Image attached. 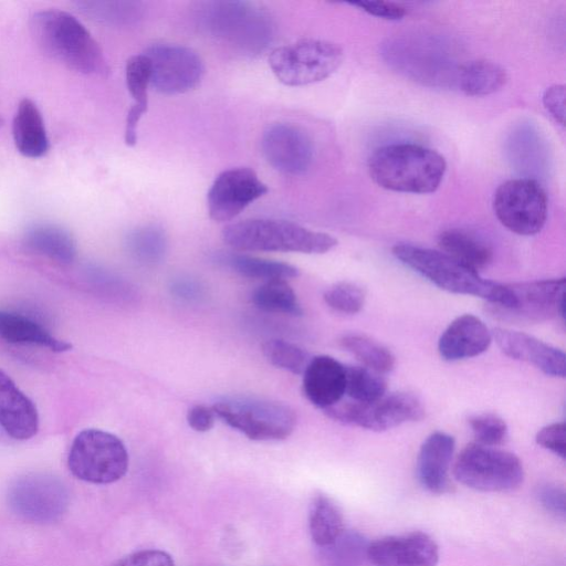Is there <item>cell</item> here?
I'll use <instances>...</instances> for the list:
<instances>
[{
  "label": "cell",
  "instance_id": "obj_1",
  "mask_svg": "<svg viewBox=\"0 0 566 566\" xmlns=\"http://www.w3.org/2000/svg\"><path fill=\"white\" fill-rule=\"evenodd\" d=\"M193 20L203 35L240 57L263 54L276 35L271 13L251 1H201L193 8Z\"/></svg>",
  "mask_w": 566,
  "mask_h": 566
},
{
  "label": "cell",
  "instance_id": "obj_2",
  "mask_svg": "<svg viewBox=\"0 0 566 566\" xmlns=\"http://www.w3.org/2000/svg\"><path fill=\"white\" fill-rule=\"evenodd\" d=\"M367 168L371 180L380 188L424 195L440 187L447 163L432 148L413 143H395L374 149Z\"/></svg>",
  "mask_w": 566,
  "mask_h": 566
},
{
  "label": "cell",
  "instance_id": "obj_3",
  "mask_svg": "<svg viewBox=\"0 0 566 566\" xmlns=\"http://www.w3.org/2000/svg\"><path fill=\"white\" fill-rule=\"evenodd\" d=\"M32 36L50 57L87 75H105L108 64L97 41L69 12L50 9L34 13L30 21Z\"/></svg>",
  "mask_w": 566,
  "mask_h": 566
},
{
  "label": "cell",
  "instance_id": "obj_4",
  "mask_svg": "<svg viewBox=\"0 0 566 566\" xmlns=\"http://www.w3.org/2000/svg\"><path fill=\"white\" fill-rule=\"evenodd\" d=\"M222 240L239 251L300 252L322 254L337 245L328 233L275 219H247L222 230Z\"/></svg>",
  "mask_w": 566,
  "mask_h": 566
},
{
  "label": "cell",
  "instance_id": "obj_5",
  "mask_svg": "<svg viewBox=\"0 0 566 566\" xmlns=\"http://www.w3.org/2000/svg\"><path fill=\"white\" fill-rule=\"evenodd\" d=\"M394 256L428 281L455 294L473 295L489 304H502L507 295V286L485 280L442 251L410 243H398L391 250Z\"/></svg>",
  "mask_w": 566,
  "mask_h": 566
},
{
  "label": "cell",
  "instance_id": "obj_6",
  "mask_svg": "<svg viewBox=\"0 0 566 566\" xmlns=\"http://www.w3.org/2000/svg\"><path fill=\"white\" fill-rule=\"evenodd\" d=\"M343 61V48L322 39H303L275 48L269 55L272 73L287 86L321 82L334 74Z\"/></svg>",
  "mask_w": 566,
  "mask_h": 566
},
{
  "label": "cell",
  "instance_id": "obj_7",
  "mask_svg": "<svg viewBox=\"0 0 566 566\" xmlns=\"http://www.w3.org/2000/svg\"><path fill=\"white\" fill-rule=\"evenodd\" d=\"M211 408L227 424L255 441L284 440L296 424L292 408L268 399L230 397L216 401Z\"/></svg>",
  "mask_w": 566,
  "mask_h": 566
},
{
  "label": "cell",
  "instance_id": "obj_8",
  "mask_svg": "<svg viewBox=\"0 0 566 566\" xmlns=\"http://www.w3.org/2000/svg\"><path fill=\"white\" fill-rule=\"evenodd\" d=\"M453 475L461 484L481 492H510L524 480L521 460L513 453L476 442L458 455Z\"/></svg>",
  "mask_w": 566,
  "mask_h": 566
},
{
  "label": "cell",
  "instance_id": "obj_9",
  "mask_svg": "<svg viewBox=\"0 0 566 566\" xmlns=\"http://www.w3.org/2000/svg\"><path fill=\"white\" fill-rule=\"evenodd\" d=\"M67 467L71 473L85 482L108 484L122 479L128 469V453L115 434L85 429L74 438Z\"/></svg>",
  "mask_w": 566,
  "mask_h": 566
},
{
  "label": "cell",
  "instance_id": "obj_10",
  "mask_svg": "<svg viewBox=\"0 0 566 566\" xmlns=\"http://www.w3.org/2000/svg\"><path fill=\"white\" fill-rule=\"evenodd\" d=\"M502 304H488L493 318L512 324H534L564 317L565 277L511 283Z\"/></svg>",
  "mask_w": 566,
  "mask_h": 566
},
{
  "label": "cell",
  "instance_id": "obj_11",
  "mask_svg": "<svg viewBox=\"0 0 566 566\" xmlns=\"http://www.w3.org/2000/svg\"><path fill=\"white\" fill-rule=\"evenodd\" d=\"M492 205L501 224L518 235L538 233L547 220L546 192L532 178H514L502 182L494 192Z\"/></svg>",
  "mask_w": 566,
  "mask_h": 566
},
{
  "label": "cell",
  "instance_id": "obj_12",
  "mask_svg": "<svg viewBox=\"0 0 566 566\" xmlns=\"http://www.w3.org/2000/svg\"><path fill=\"white\" fill-rule=\"evenodd\" d=\"M324 412L335 421L380 432L422 419L424 407L416 395L398 391L368 403L340 400Z\"/></svg>",
  "mask_w": 566,
  "mask_h": 566
},
{
  "label": "cell",
  "instance_id": "obj_13",
  "mask_svg": "<svg viewBox=\"0 0 566 566\" xmlns=\"http://www.w3.org/2000/svg\"><path fill=\"white\" fill-rule=\"evenodd\" d=\"M144 54L150 62V86L165 95H177L196 88L203 75L201 56L191 48L174 43H155Z\"/></svg>",
  "mask_w": 566,
  "mask_h": 566
},
{
  "label": "cell",
  "instance_id": "obj_14",
  "mask_svg": "<svg viewBox=\"0 0 566 566\" xmlns=\"http://www.w3.org/2000/svg\"><path fill=\"white\" fill-rule=\"evenodd\" d=\"M11 510L20 517L35 523L59 520L69 506V493L56 478L30 474L17 480L8 493Z\"/></svg>",
  "mask_w": 566,
  "mask_h": 566
},
{
  "label": "cell",
  "instance_id": "obj_15",
  "mask_svg": "<svg viewBox=\"0 0 566 566\" xmlns=\"http://www.w3.org/2000/svg\"><path fill=\"white\" fill-rule=\"evenodd\" d=\"M386 54L391 64L415 81L430 85L455 82L461 65L447 59V53L437 50V44L423 40H399L387 44Z\"/></svg>",
  "mask_w": 566,
  "mask_h": 566
},
{
  "label": "cell",
  "instance_id": "obj_16",
  "mask_svg": "<svg viewBox=\"0 0 566 566\" xmlns=\"http://www.w3.org/2000/svg\"><path fill=\"white\" fill-rule=\"evenodd\" d=\"M268 191L269 187L249 167L223 170L208 191L209 217L217 222L230 221Z\"/></svg>",
  "mask_w": 566,
  "mask_h": 566
},
{
  "label": "cell",
  "instance_id": "obj_17",
  "mask_svg": "<svg viewBox=\"0 0 566 566\" xmlns=\"http://www.w3.org/2000/svg\"><path fill=\"white\" fill-rule=\"evenodd\" d=\"M261 149L268 164L284 175H303L314 160L312 138L292 123L270 125L262 134Z\"/></svg>",
  "mask_w": 566,
  "mask_h": 566
},
{
  "label": "cell",
  "instance_id": "obj_18",
  "mask_svg": "<svg viewBox=\"0 0 566 566\" xmlns=\"http://www.w3.org/2000/svg\"><path fill=\"white\" fill-rule=\"evenodd\" d=\"M374 566H437L439 548L428 534L390 535L368 545Z\"/></svg>",
  "mask_w": 566,
  "mask_h": 566
},
{
  "label": "cell",
  "instance_id": "obj_19",
  "mask_svg": "<svg viewBox=\"0 0 566 566\" xmlns=\"http://www.w3.org/2000/svg\"><path fill=\"white\" fill-rule=\"evenodd\" d=\"M492 338L503 354L512 359L532 364L544 374L553 377H565V353L532 335L496 327Z\"/></svg>",
  "mask_w": 566,
  "mask_h": 566
},
{
  "label": "cell",
  "instance_id": "obj_20",
  "mask_svg": "<svg viewBox=\"0 0 566 566\" xmlns=\"http://www.w3.org/2000/svg\"><path fill=\"white\" fill-rule=\"evenodd\" d=\"M492 340V332L483 321L464 314L454 318L441 334L438 352L444 360H462L484 353Z\"/></svg>",
  "mask_w": 566,
  "mask_h": 566
},
{
  "label": "cell",
  "instance_id": "obj_21",
  "mask_svg": "<svg viewBox=\"0 0 566 566\" xmlns=\"http://www.w3.org/2000/svg\"><path fill=\"white\" fill-rule=\"evenodd\" d=\"M0 427L15 440H29L39 430V413L32 400L0 368Z\"/></svg>",
  "mask_w": 566,
  "mask_h": 566
},
{
  "label": "cell",
  "instance_id": "obj_22",
  "mask_svg": "<svg viewBox=\"0 0 566 566\" xmlns=\"http://www.w3.org/2000/svg\"><path fill=\"white\" fill-rule=\"evenodd\" d=\"M345 382V365L327 355L312 357L303 373L305 397L323 410L342 400Z\"/></svg>",
  "mask_w": 566,
  "mask_h": 566
},
{
  "label": "cell",
  "instance_id": "obj_23",
  "mask_svg": "<svg viewBox=\"0 0 566 566\" xmlns=\"http://www.w3.org/2000/svg\"><path fill=\"white\" fill-rule=\"evenodd\" d=\"M454 446V438L442 431L432 432L422 442L417 457V476L420 484L430 493L448 492Z\"/></svg>",
  "mask_w": 566,
  "mask_h": 566
},
{
  "label": "cell",
  "instance_id": "obj_24",
  "mask_svg": "<svg viewBox=\"0 0 566 566\" xmlns=\"http://www.w3.org/2000/svg\"><path fill=\"white\" fill-rule=\"evenodd\" d=\"M150 75V62L144 53L133 55L127 60L125 80L129 94L134 99L125 119L124 140L127 146L136 145L139 120L148 109Z\"/></svg>",
  "mask_w": 566,
  "mask_h": 566
},
{
  "label": "cell",
  "instance_id": "obj_25",
  "mask_svg": "<svg viewBox=\"0 0 566 566\" xmlns=\"http://www.w3.org/2000/svg\"><path fill=\"white\" fill-rule=\"evenodd\" d=\"M12 136L18 151L28 158L44 156L50 147L41 112L30 98L20 101L12 123Z\"/></svg>",
  "mask_w": 566,
  "mask_h": 566
},
{
  "label": "cell",
  "instance_id": "obj_26",
  "mask_svg": "<svg viewBox=\"0 0 566 566\" xmlns=\"http://www.w3.org/2000/svg\"><path fill=\"white\" fill-rule=\"evenodd\" d=\"M441 251L470 270L478 272L493 260V249L482 237L467 229L451 228L438 237Z\"/></svg>",
  "mask_w": 566,
  "mask_h": 566
},
{
  "label": "cell",
  "instance_id": "obj_27",
  "mask_svg": "<svg viewBox=\"0 0 566 566\" xmlns=\"http://www.w3.org/2000/svg\"><path fill=\"white\" fill-rule=\"evenodd\" d=\"M0 338L14 344H31L53 352L69 350L72 345L54 337L33 319L10 312L0 311Z\"/></svg>",
  "mask_w": 566,
  "mask_h": 566
},
{
  "label": "cell",
  "instance_id": "obj_28",
  "mask_svg": "<svg viewBox=\"0 0 566 566\" xmlns=\"http://www.w3.org/2000/svg\"><path fill=\"white\" fill-rule=\"evenodd\" d=\"M507 72L499 63L490 60H475L461 65L457 84L468 96H488L505 86Z\"/></svg>",
  "mask_w": 566,
  "mask_h": 566
},
{
  "label": "cell",
  "instance_id": "obj_29",
  "mask_svg": "<svg viewBox=\"0 0 566 566\" xmlns=\"http://www.w3.org/2000/svg\"><path fill=\"white\" fill-rule=\"evenodd\" d=\"M24 244L31 251L60 263H71L76 256L73 237L54 224H36L24 234Z\"/></svg>",
  "mask_w": 566,
  "mask_h": 566
},
{
  "label": "cell",
  "instance_id": "obj_30",
  "mask_svg": "<svg viewBox=\"0 0 566 566\" xmlns=\"http://www.w3.org/2000/svg\"><path fill=\"white\" fill-rule=\"evenodd\" d=\"M308 530L321 548L332 545L345 532L339 507L324 494L313 497L308 510Z\"/></svg>",
  "mask_w": 566,
  "mask_h": 566
},
{
  "label": "cell",
  "instance_id": "obj_31",
  "mask_svg": "<svg viewBox=\"0 0 566 566\" xmlns=\"http://www.w3.org/2000/svg\"><path fill=\"white\" fill-rule=\"evenodd\" d=\"M76 6L92 20L117 28L136 25L146 13L140 1H77Z\"/></svg>",
  "mask_w": 566,
  "mask_h": 566
},
{
  "label": "cell",
  "instance_id": "obj_32",
  "mask_svg": "<svg viewBox=\"0 0 566 566\" xmlns=\"http://www.w3.org/2000/svg\"><path fill=\"white\" fill-rule=\"evenodd\" d=\"M218 260L234 272L251 279L266 281L297 277V268L280 261L266 260L239 253H223Z\"/></svg>",
  "mask_w": 566,
  "mask_h": 566
},
{
  "label": "cell",
  "instance_id": "obj_33",
  "mask_svg": "<svg viewBox=\"0 0 566 566\" xmlns=\"http://www.w3.org/2000/svg\"><path fill=\"white\" fill-rule=\"evenodd\" d=\"M340 346L352 354L361 366L379 374L395 367V356L388 347L364 334H346L339 339Z\"/></svg>",
  "mask_w": 566,
  "mask_h": 566
},
{
  "label": "cell",
  "instance_id": "obj_34",
  "mask_svg": "<svg viewBox=\"0 0 566 566\" xmlns=\"http://www.w3.org/2000/svg\"><path fill=\"white\" fill-rule=\"evenodd\" d=\"M369 543L356 532H344L332 545L322 548V566H374Z\"/></svg>",
  "mask_w": 566,
  "mask_h": 566
},
{
  "label": "cell",
  "instance_id": "obj_35",
  "mask_svg": "<svg viewBox=\"0 0 566 566\" xmlns=\"http://www.w3.org/2000/svg\"><path fill=\"white\" fill-rule=\"evenodd\" d=\"M251 301L258 308L265 312L293 316L303 314L296 294L286 280L264 282L253 291Z\"/></svg>",
  "mask_w": 566,
  "mask_h": 566
},
{
  "label": "cell",
  "instance_id": "obj_36",
  "mask_svg": "<svg viewBox=\"0 0 566 566\" xmlns=\"http://www.w3.org/2000/svg\"><path fill=\"white\" fill-rule=\"evenodd\" d=\"M345 395L353 401L368 403L381 398L387 382L381 374L364 366H345Z\"/></svg>",
  "mask_w": 566,
  "mask_h": 566
},
{
  "label": "cell",
  "instance_id": "obj_37",
  "mask_svg": "<svg viewBox=\"0 0 566 566\" xmlns=\"http://www.w3.org/2000/svg\"><path fill=\"white\" fill-rule=\"evenodd\" d=\"M128 252L144 263L160 261L167 250V238L156 226H142L130 231L126 238Z\"/></svg>",
  "mask_w": 566,
  "mask_h": 566
},
{
  "label": "cell",
  "instance_id": "obj_38",
  "mask_svg": "<svg viewBox=\"0 0 566 566\" xmlns=\"http://www.w3.org/2000/svg\"><path fill=\"white\" fill-rule=\"evenodd\" d=\"M262 353L273 366L295 375H303L312 359L306 350L283 339L264 342Z\"/></svg>",
  "mask_w": 566,
  "mask_h": 566
},
{
  "label": "cell",
  "instance_id": "obj_39",
  "mask_svg": "<svg viewBox=\"0 0 566 566\" xmlns=\"http://www.w3.org/2000/svg\"><path fill=\"white\" fill-rule=\"evenodd\" d=\"M323 297L335 312L356 314L365 305L366 292L356 283L343 281L329 286Z\"/></svg>",
  "mask_w": 566,
  "mask_h": 566
},
{
  "label": "cell",
  "instance_id": "obj_40",
  "mask_svg": "<svg viewBox=\"0 0 566 566\" xmlns=\"http://www.w3.org/2000/svg\"><path fill=\"white\" fill-rule=\"evenodd\" d=\"M475 442L486 447H497L507 438V424L496 413L482 412L469 418Z\"/></svg>",
  "mask_w": 566,
  "mask_h": 566
},
{
  "label": "cell",
  "instance_id": "obj_41",
  "mask_svg": "<svg viewBox=\"0 0 566 566\" xmlns=\"http://www.w3.org/2000/svg\"><path fill=\"white\" fill-rule=\"evenodd\" d=\"M537 444L562 459L566 454V424L565 422H553L543 427L535 437Z\"/></svg>",
  "mask_w": 566,
  "mask_h": 566
},
{
  "label": "cell",
  "instance_id": "obj_42",
  "mask_svg": "<svg viewBox=\"0 0 566 566\" xmlns=\"http://www.w3.org/2000/svg\"><path fill=\"white\" fill-rule=\"evenodd\" d=\"M112 566H175V563L164 551L143 549L122 557Z\"/></svg>",
  "mask_w": 566,
  "mask_h": 566
},
{
  "label": "cell",
  "instance_id": "obj_43",
  "mask_svg": "<svg viewBox=\"0 0 566 566\" xmlns=\"http://www.w3.org/2000/svg\"><path fill=\"white\" fill-rule=\"evenodd\" d=\"M364 12L385 20H400L406 15V8L392 1H358L349 3Z\"/></svg>",
  "mask_w": 566,
  "mask_h": 566
},
{
  "label": "cell",
  "instance_id": "obj_44",
  "mask_svg": "<svg viewBox=\"0 0 566 566\" xmlns=\"http://www.w3.org/2000/svg\"><path fill=\"white\" fill-rule=\"evenodd\" d=\"M536 495L546 511L559 517L565 516L566 499L563 488L546 483L538 486Z\"/></svg>",
  "mask_w": 566,
  "mask_h": 566
},
{
  "label": "cell",
  "instance_id": "obj_45",
  "mask_svg": "<svg viewBox=\"0 0 566 566\" xmlns=\"http://www.w3.org/2000/svg\"><path fill=\"white\" fill-rule=\"evenodd\" d=\"M565 97L566 93L563 84L551 85L542 96L544 108L562 126L565 122Z\"/></svg>",
  "mask_w": 566,
  "mask_h": 566
},
{
  "label": "cell",
  "instance_id": "obj_46",
  "mask_svg": "<svg viewBox=\"0 0 566 566\" xmlns=\"http://www.w3.org/2000/svg\"><path fill=\"white\" fill-rule=\"evenodd\" d=\"M214 416L212 408L196 405L188 410L187 422L195 431L206 432L213 427Z\"/></svg>",
  "mask_w": 566,
  "mask_h": 566
}]
</instances>
